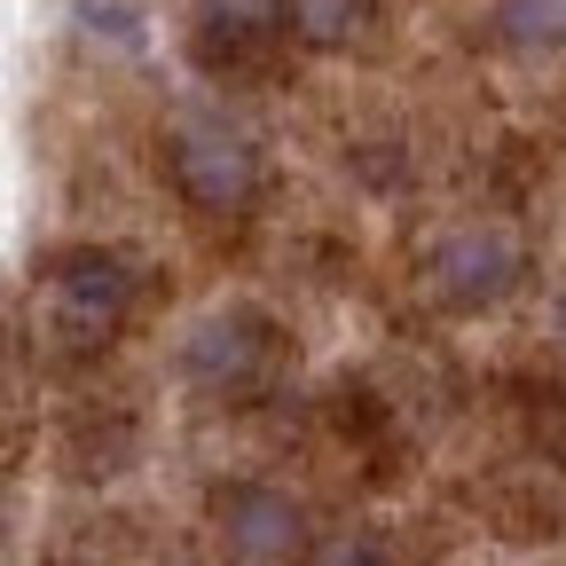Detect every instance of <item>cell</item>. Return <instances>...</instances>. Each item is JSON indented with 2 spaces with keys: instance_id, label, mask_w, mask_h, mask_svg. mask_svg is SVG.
<instances>
[{
  "instance_id": "obj_6",
  "label": "cell",
  "mask_w": 566,
  "mask_h": 566,
  "mask_svg": "<svg viewBox=\"0 0 566 566\" xmlns=\"http://www.w3.org/2000/svg\"><path fill=\"white\" fill-rule=\"evenodd\" d=\"M495 32L520 55H558L566 48V0H495Z\"/></svg>"
},
{
  "instance_id": "obj_1",
  "label": "cell",
  "mask_w": 566,
  "mask_h": 566,
  "mask_svg": "<svg viewBox=\"0 0 566 566\" xmlns=\"http://www.w3.org/2000/svg\"><path fill=\"white\" fill-rule=\"evenodd\" d=\"M166 166H174V189L197 205V212H244L252 189H260V158L252 142L221 118H181L166 134Z\"/></svg>"
},
{
  "instance_id": "obj_5",
  "label": "cell",
  "mask_w": 566,
  "mask_h": 566,
  "mask_svg": "<svg viewBox=\"0 0 566 566\" xmlns=\"http://www.w3.org/2000/svg\"><path fill=\"white\" fill-rule=\"evenodd\" d=\"M48 300H55V323H63L71 338L95 346V338H111V331L126 323V307H134V268H126L118 252H63L55 275H48Z\"/></svg>"
},
{
  "instance_id": "obj_7",
  "label": "cell",
  "mask_w": 566,
  "mask_h": 566,
  "mask_svg": "<svg viewBox=\"0 0 566 566\" xmlns=\"http://www.w3.org/2000/svg\"><path fill=\"white\" fill-rule=\"evenodd\" d=\"M283 24H292L307 48H346L370 24V0H283Z\"/></svg>"
},
{
  "instance_id": "obj_4",
  "label": "cell",
  "mask_w": 566,
  "mask_h": 566,
  "mask_svg": "<svg viewBox=\"0 0 566 566\" xmlns=\"http://www.w3.org/2000/svg\"><path fill=\"white\" fill-rule=\"evenodd\" d=\"M212 520H221V543H229L237 566H292L307 551V512L283 488H260V480L221 488L212 495Z\"/></svg>"
},
{
  "instance_id": "obj_3",
  "label": "cell",
  "mask_w": 566,
  "mask_h": 566,
  "mask_svg": "<svg viewBox=\"0 0 566 566\" xmlns=\"http://www.w3.org/2000/svg\"><path fill=\"white\" fill-rule=\"evenodd\" d=\"M424 275H433V300L441 307L480 315L495 300H512V283H520V237L512 229H457V237L433 244Z\"/></svg>"
},
{
  "instance_id": "obj_2",
  "label": "cell",
  "mask_w": 566,
  "mask_h": 566,
  "mask_svg": "<svg viewBox=\"0 0 566 566\" xmlns=\"http://www.w3.org/2000/svg\"><path fill=\"white\" fill-rule=\"evenodd\" d=\"M181 370H189L197 394H221V401L252 394V386L275 370V323H268L260 307H212V315L181 338Z\"/></svg>"
},
{
  "instance_id": "obj_9",
  "label": "cell",
  "mask_w": 566,
  "mask_h": 566,
  "mask_svg": "<svg viewBox=\"0 0 566 566\" xmlns=\"http://www.w3.org/2000/svg\"><path fill=\"white\" fill-rule=\"evenodd\" d=\"M275 17H283V0H212V24H237V32L275 24Z\"/></svg>"
},
{
  "instance_id": "obj_10",
  "label": "cell",
  "mask_w": 566,
  "mask_h": 566,
  "mask_svg": "<svg viewBox=\"0 0 566 566\" xmlns=\"http://www.w3.org/2000/svg\"><path fill=\"white\" fill-rule=\"evenodd\" d=\"M331 566H386V543H378V535H354V543L331 551Z\"/></svg>"
},
{
  "instance_id": "obj_8",
  "label": "cell",
  "mask_w": 566,
  "mask_h": 566,
  "mask_svg": "<svg viewBox=\"0 0 566 566\" xmlns=\"http://www.w3.org/2000/svg\"><path fill=\"white\" fill-rule=\"evenodd\" d=\"M80 24H87L95 40L111 32L118 48H142V24H134V9H118V0H80Z\"/></svg>"
},
{
  "instance_id": "obj_11",
  "label": "cell",
  "mask_w": 566,
  "mask_h": 566,
  "mask_svg": "<svg viewBox=\"0 0 566 566\" xmlns=\"http://www.w3.org/2000/svg\"><path fill=\"white\" fill-rule=\"evenodd\" d=\"M558 338H566V300H558Z\"/></svg>"
}]
</instances>
